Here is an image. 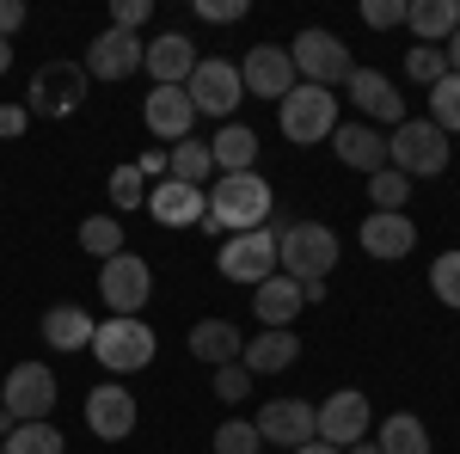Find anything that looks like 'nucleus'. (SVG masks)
<instances>
[{
  "instance_id": "obj_1",
  "label": "nucleus",
  "mask_w": 460,
  "mask_h": 454,
  "mask_svg": "<svg viewBox=\"0 0 460 454\" xmlns=\"http://www.w3.org/2000/svg\"><path fill=\"white\" fill-rule=\"evenodd\" d=\"M270 203H277V191L258 173H221L209 191V209H203V227L221 234V240L227 234H252V227L270 221Z\"/></svg>"
},
{
  "instance_id": "obj_2",
  "label": "nucleus",
  "mask_w": 460,
  "mask_h": 454,
  "mask_svg": "<svg viewBox=\"0 0 460 454\" xmlns=\"http://www.w3.org/2000/svg\"><path fill=\"white\" fill-rule=\"evenodd\" d=\"M338 264V234L325 221H288L277 227V271L288 282H325Z\"/></svg>"
},
{
  "instance_id": "obj_3",
  "label": "nucleus",
  "mask_w": 460,
  "mask_h": 454,
  "mask_svg": "<svg viewBox=\"0 0 460 454\" xmlns=\"http://www.w3.org/2000/svg\"><path fill=\"white\" fill-rule=\"evenodd\" d=\"M387 166L405 178H442L448 173V136L429 117H405L387 136Z\"/></svg>"
},
{
  "instance_id": "obj_4",
  "label": "nucleus",
  "mask_w": 460,
  "mask_h": 454,
  "mask_svg": "<svg viewBox=\"0 0 460 454\" xmlns=\"http://www.w3.org/2000/svg\"><path fill=\"white\" fill-rule=\"evenodd\" d=\"M277 123H283V136L295 141V147L332 141V129H338V99H332L325 86H301V80H295V93L277 105Z\"/></svg>"
},
{
  "instance_id": "obj_5",
  "label": "nucleus",
  "mask_w": 460,
  "mask_h": 454,
  "mask_svg": "<svg viewBox=\"0 0 460 454\" xmlns=\"http://www.w3.org/2000/svg\"><path fill=\"white\" fill-rule=\"evenodd\" d=\"M288 62H295V74H301V86H338V80H350L356 62L350 49H344V37L319 31V25H307V31L295 37V49H288Z\"/></svg>"
},
{
  "instance_id": "obj_6",
  "label": "nucleus",
  "mask_w": 460,
  "mask_h": 454,
  "mask_svg": "<svg viewBox=\"0 0 460 454\" xmlns=\"http://www.w3.org/2000/svg\"><path fill=\"white\" fill-rule=\"evenodd\" d=\"M93 356L105 362L111 375H136L154 362V325L147 319H105V325H93Z\"/></svg>"
},
{
  "instance_id": "obj_7",
  "label": "nucleus",
  "mask_w": 460,
  "mask_h": 454,
  "mask_svg": "<svg viewBox=\"0 0 460 454\" xmlns=\"http://www.w3.org/2000/svg\"><path fill=\"white\" fill-rule=\"evenodd\" d=\"M99 295H105L111 319H136L147 307V295H154V271H147V258L136 252H117L99 264Z\"/></svg>"
},
{
  "instance_id": "obj_8",
  "label": "nucleus",
  "mask_w": 460,
  "mask_h": 454,
  "mask_svg": "<svg viewBox=\"0 0 460 454\" xmlns=\"http://www.w3.org/2000/svg\"><path fill=\"white\" fill-rule=\"evenodd\" d=\"M215 264H221L227 282H252V289H258L264 277H277V227L264 221V227H252V234H227Z\"/></svg>"
},
{
  "instance_id": "obj_9",
  "label": "nucleus",
  "mask_w": 460,
  "mask_h": 454,
  "mask_svg": "<svg viewBox=\"0 0 460 454\" xmlns=\"http://www.w3.org/2000/svg\"><path fill=\"white\" fill-rule=\"evenodd\" d=\"M0 405L13 412V423H49L56 412V375H49V362H19L6 387H0Z\"/></svg>"
},
{
  "instance_id": "obj_10",
  "label": "nucleus",
  "mask_w": 460,
  "mask_h": 454,
  "mask_svg": "<svg viewBox=\"0 0 460 454\" xmlns=\"http://www.w3.org/2000/svg\"><path fill=\"white\" fill-rule=\"evenodd\" d=\"M80 99H86V68L80 62H43L31 93H25V111L31 117H74Z\"/></svg>"
},
{
  "instance_id": "obj_11",
  "label": "nucleus",
  "mask_w": 460,
  "mask_h": 454,
  "mask_svg": "<svg viewBox=\"0 0 460 454\" xmlns=\"http://www.w3.org/2000/svg\"><path fill=\"white\" fill-rule=\"evenodd\" d=\"M314 418H319V442H332V449L344 454L350 442H362V436H368L375 412H368V393H356V387H338L325 405H314Z\"/></svg>"
},
{
  "instance_id": "obj_12",
  "label": "nucleus",
  "mask_w": 460,
  "mask_h": 454,
  "mask_svg": "<svg viewBox=\"0 0 460 454\" xmlns=\"http://www.w3.org/2000/svg\"><path fill=\"white\" fill-rule=\"evenodd\" d=\"M184 93H190V105L203 111V117H234V105L246 99L240 68H234V62H221V56L197 62V68H190V80H184Z\"/></svg>"
},
{
  "instance_id": "obj_13",
  "label": "nucleus",
  "mask_w": 460,
  "mask_h": 454,
  "mask_svg": "<svg viewBox=\"0 0 460 454\" xmlns=\"http://www.w3.org/2000/svg\"><path fill=\"white\" fill-rule=\"evenodd\" d=\"M252 430H258V442H277V449H301V442H319V418L314 405H301V399H270L258 418H252Z\"/></svg>"
},
{
  "instance_id": "obj_14",
  "label": "nucleus",
  "mask_w": 460,
  "mask_h": 454,
  "mask_svg": "<svg viewBox=\"0 0 460 454\" xmlns=\"http://www.w3.org/2000/svg\"><path fill=\"white\" fill-rule=\"evenodd\" d=\"M142 49L147 43L136 31H117V25H111V31L93 37V49H86L80 68H86V80H129V74L142 68Z\"/></svg>"
},
{
  "instance_id": "obj_15",
  "label": "nucleus",
  "mask_w": 460,
  "mask_h": 454,
  "mask_svg": "<svg viewBox=\"0 0 460 454\" xmlns=\"http://www.w3.org/2000/svg\"><path fill=\"white\" fill-rule=\"evenodd\" d=\"M240 86H246V93H258V99H277V105H283L288 93H295V62H288L283 43H258V49H246Z\"/></svg>"
},
{
  "instance_id": "obj_16",
  "label": "nucleus",
  "mask_w": 460,
  "mask_h": 454,
  "mask_svg": "<svg viewBox=\"0 0 460 454\" xmlns=\"http://www.w3.org/2000/svg\"><path fill=\"white\" fill-rule=\"evenodd\" d=\"M86 430H93L99 442H123V436L136 430V393L117 387V381L93 387V393H86Z\"/></svg>"
},
{
  "instance_id": "obj_17",
  "label": "nucleus",
  "mask_w": 460,
  "mask_h": 454,
  "mask_svg": "<svg viewBox=\"0 0 460 454\" xmlns=\"http://www.w3.org/2000/svg\"><path fill=\"white\" fill-rule=\"evenodd\" d=\"M142 123H147V136H160V141H184L190 123H197V105H190L184 86H154L142 99Z\"/></svg>"
},
{
  "instance_id": "obj_18",
  "label": "nucleus",
  "mask_w": 460,
  "mask_h": 454,
  "mask_svg": "<svg viewBox=\"0 0 460 454\" xmlns=\"http://www.w3.org/2000/svg\"><path fill=\"white\" fill-rule=\"evenodd\" d=\"M344 93L356 99V111H362V117H375V123H393V129L405 123V99H399V86H393L381 68H356L350 80H344Z\"/></svg>"
},
{
  "instance_id": "obj_19",
  "label": "nucleus",
  "mask_w": 460,
  "mask_h": 454,
  "mask_svg": "<svg viewBox=\"0 0 460 454\" xmlns=\"http://www.w3.org/2000/svg\"><path fill=\"white\" fill-rule=\"evenodd\" d=\"M332 154H338L350 173L375 178L381 166H387V136H381V129H368V123H338V129H332Z\"/></svg>"
},
{
  "instance_id": "obj_20",
  "label": "nucleus",
  "mask_w": 460,
  "mask_h": 454,
  "mask_svg": "<svg viewBox=\"0 0 460 454\" xmlns=\"http://www.w3.org/2000/svg\"><path fill=\"white\" fill-rule=\"evenodd\" d=\"M301 307H307V301H301V282H288L283 271H277V277H264L258 289H252V314H258V325H264V332H288Z\"/></svg>"
},
{
  "instance_id": "obj_21",
  "label": "nucleus",
  "mask_w": 460,
  "mask_h": 454,
  "mask_svg": "<svg viewBox=\"0 0 460 454\" xmlns=\"http://www.w3.org/2000/svg\"><path fill=\"white\" fill-rule=\"evenodd\" d=\"M142 68L154 74V86H184L190 68H197V49H190L184 31H166V37H154V43L142 49Z\"/></svg>"
},
{
  "instance_id": "obj_22",
  "label": "nucleus",
  "mask_w": 460,
  "mask_h": 454,
  "mask_svg": "<svg viewBox=\"0 0 460 454\" xmlns=\"http://www.w3.org/2000/svg\"><path fill=\"white\" fill-rule=\"evenodd\" d=\"M203 209H209V197L190 191V184H172V178L147 184V215L166 221V227H190V221H203Z\"/></svg>"
},
{
  "instance_id": "obj_23",
  "label": "nucleus",
  "mask_w": 460,
  "mask_h": 454,
  "mask_svg": "<svg viewBox=\"0 0 460 454\" xmlns=\"http://www.w3.org/2000/svg\"><path fill=\"white\" fill-rule=\"evenodd\" d=\"M190 356L209 362V369H227V362L246 356V332L227 325V319H197V325H190Z\"/></svg>"
},
{
  "instance_id": "obj_24",
  "label": "nucleus",
  "mask_w": 460,
  "mask_h": 454,
  "mask_svg": "<svg viewBox=\"0 0 460 454\" xmlns=\"http://www.w3.org/2000/svg\"><path fill=\"white\" fill-rule=\"evenodd\" d=\"M411 245H418V227H411V215H368L362 221V252L368 258H411Z\"/></svg>"
},
{
  "instance_id": "obj_25",
  "label": "nucleus",
  "mask_w": 460,
  "mask_h": 454,
  "mask_svg": "<svg viewBox=\"0 0 460 454\" xmlns=\"http://www.w3.org/2000/svg\"><path fill=\"white\" fill-rule=\"evenodd\" d=\"M295 356H301V338L295 332H258V338H246V375H283V369H295Z\"/></svg>"
},
{
  "instance_id": "obj_26",
  "label": "nucleus",
  "mask_w": 460,
  "mask_h": 454,
  "mask_svg": "<svg viewBox=\"0 0 460 454\" xmlns=\"http://www.w3.org/2000/svg\"><path fill=\"white\" fill-rule=\"evenodd\" d=\"M405 25L418 31V43H448L460 31V0H411Z\"/></svg>"
},
{
  "instance_id": "obj_27",
  "label": "nucleus",
  "mask_w": 460,
  "mask_h": 454,
  "mask_svg": "<svg viewBox=\"0 0 460 454\" xmlns=\"http://www.w3.org/2000/svg\"><path fill=\"white\" fill-rule=\"evenodd\" d=\"M166 178H172V184H190V191H203V184H209L215 178V154H209V141H172V147H166Z\"/></svg>"
},
{
  "instance_id": "obj_28",
  "label": "nucleus",
  "mask_w": 460,
  "mask_h": 454,
  "mask_svg": "<svg viewBox=\"0 0 460 454\" xmlns=\"http://www.w3.org/2000/svg\"><path fill=\"white\" fill-rule=\"evenodd\" d=\"M43 344L49 350H86L93 344V314H86V307H49V314H43Z\"/></svg>"
},
{
  "instance_id": "obj_29",
  "label": "nucleus",
  "mask_w": 460,
  "mask_h": 454,
  "mask_svg": "<svg viewBox=\"0 0 460 454\" xmlns=\"http://www.w3.org/2000/svg\"><path fill=\"white\" fill-rule=\"evenodd\" d=\"M209 154H215V173H252V160H258V136H252L246 123H227V129L209 141Z\"/></svg>"
},
{
  "instance_id": "obj_30",
  "label": "nucleus",
  "mask_w": 460,
  "mask_h": 454,
  "mask_svg": "<svg viewBox=\"0 0 460 454\" xmlns=\"http://www.w3.org/2000/svg\"><path fill=\"white\" fill-rule=\"evenodd\" d=\"M381 454H429V430L424 418H411V412H393L387 423H381V442H375Z\"/></svg>"
},
{
  "instance_id": "obj_31",
  "label": "nucleus",
  "mask_w": 460,
  "mask_h": 454,
  "mask_svg": "<svg viewBox=\"0 0 460 454\" xmlns=\"http://www.w3.org/2000/svg\"><path fill=\"white\" fill-rule=\"evenodd\" d=\"M80 245H86L99 264L117 258V252H123V221H117V215H86V221H80Z\"/></svg>"
},
{
  "instance_id": "obj_32",
  "label": "nucleus",
  "mask_w": 460,
  "mask_h": 454,
  "mask_svg": "<svg viewBox=\"0 0 460 454\" xmlns=\"http://www.w3.org/2000/svg\"><path fill=\"white\" fill-rule=\"evenodd\" d=\"M429 123H436L442 136H460V74H442V80L429 86Z\"/></svg>"
},
{
  "instance_id": "obj_33",
  "label": "nucleus",
  "mask_w": 460,
  "mask_h": 454,
  "mask_svg": "<svg viewBox=\"0 0 460 454\" xmlns=\"http://www.w3.org/2000/svg\"><path fill=\"white\" fill-rule=\"evenodd\" d=\"M6 454H68V442H62V430H56V423H13Z\"/></svg>"
},
{
  "instance_id": "obj_34",
  "label": "nucleus",
  "mask_w": 460,
  "mask_h": 454,
  "mask_svg": "<svg viewBox=\"0 0 460 454\" xmlns=\"http://www.w3.org/2000/svg\"><path fill=\"white\" fill-rule=\"evenodd\" d=\"M368 203H375L381 215H399L405 203H411V178L393 173V166H381V173L368 178Z\"/></svg>"
},
{
  "instance_id": "obj_35",
  "label": "nucleus",
  "mask_w": 460,
  "mask_h": 454,
  "mask_svg": "<svg viewBox=\"0 0 460 454\" xmlns=\"http://www.w3.org/2000/svg\"><path fill=\"white\" fill-rule=\"evenodd\" d=\"M405 74H411L418 86H436V80L448 74V49H442V43H418V49L405 56Z\"/></svg>"
},
{
  "instance_id": "obj_36",
  "label": "nucleus",
  "mask_w": 460,
  "mask_h": 454,
  "mask_svg": "<svg viewBox=\"0 0 460 454\" xmlns=\"http://www.w3.org/2000/svg\"><path fill=\"white\" fill-rule=\"evenodd\" d=\"M215 454H264L252 418H227V423H221V430H215Z\"/></svg>"
},
{
  "instance_id": "obj_37",
  "label": "nucleus",
  "mask_w": 460,
  "mask_h": 454,
  "mask_svg": "<svg viewBox=\"0 0 460 454\" xmlns=\"http://www.w3.org/2000/svg\"><path fill=\"white\" fill-rule=\"evenodd\" d=\"M429 289H436L442 307H460V252H442V258L429 264Z\"/></svg>"
},
{
  "instance_id": "obj_38",
  "label": "nucleus",
  "mask_w": 460,
  "mask_h": 454,
  "mask_svg": "<svg viewBox=\"0 0 460 454\" xmlns=\"http://www.w3.org/2000/svg\"><path fill=\"white\" fill-rule=\"evenodd\" d=\"M111 203H117V209H142L147 203V178L136 173V166H117V173H111Z\"/></svg>"
},
{
  "instance_id": "obj_39",
  "label": "nucleus",
  "mask_w": 460,
  "mask_h": 454,
  "mask_svg": "<svg viewBox=\"0 0 460 454\" xmlns=\"http://www.w3.org/2000/svg\"><path fill=\"white\" fill-rule=\"evenodd\" d=\"M215 399H227V405H240L252 393V375H246V362H227V369H215Z\"/></svg>"
},
{
  "instance_id": "obj_40",
  "label": "nucleus",
  "mask_w": 460,
  "mask_h": 454,
  "mask_svg": "<svg viewBox=\"0 0 460 454\" xmlns=\"http://www.w3.org/2000/svg\"><path fill=\"white\" fill-rule=\"evenodd\" d=\"M405 6H411V0H362V19H368L375 31H393V25H405Z\"/></svg>"
},
{
  "instance_id": "obj_41",
  "label": "nucleus",
  "mask_w": 460,
  "mask_h": 454,
  "mask_svg": "<svg viewBox=\"0 0 460 454\" xmlns=\"http://www.w3.org/2000/svg\"><path fill=\"white\" fill-rule=\"evenodd\" d=\"M197 6V19H209V25H234V19H246V0H190Z\"/></svg>"
},
{
  "instance_id": "obj_42",
  "label": "nucleus",
  "mask_w": 460,
  "mask_h": 454,
  "mask_svg": "<svg viewBox=\"0 0 460 454\" xmlns=\"http://www.w3.org/2000/svg\"><path fill=\"white\" fill-rule=\"evenodd\" d=\"M147 13H154V0H117V6H111V25H117V31H142Z\"/></svg>"
},
{
  "instance_id": "obj_43",
  "label": "nucleus",
  "mask_w": 460,
  "mask_h": 454,
  "mask_svg": "<svg viewBox=\"0 0 460 454\" xmlns=\"http://www.w3.org/2000/svg\"><path fill=\"white\" fill-rule=\"evenodd\" d=\"M25 123H31V111H25V105H0V136H6V141L25 136Z\"/></svg>"
},
{
  "instance_id": "obj_44",
  "label": "nucleus",
  "mask_w": 460,
  "mask_h": 454,
  "mask_svg": "<svg viewBox=\"0 0 460 454\" xmlns=\"http://www.w3.org/2000/svg\"><path fill=\"white\" fill-rule=\"evenodd\" d=\"M136 173H142L147 184H160V178H166V147H147L142 160H136Z\"/></svg>"
},
{
  "instance_id": "obj_45",
  "label": "nucleus",
  "mask_w": 460,
  "mask_h": 454,
  "mask_svg": "<svg viewBox=\"0 0 460 454\" xmlns=\"http://www.w3.org/2000/svg\"><path fill=\"white\" fill-rule=\"evenodd\" d=\"M25 25V0H0V37L13 43V31Z\"/></svg>"
},
{
  "instance_id": "obj_46",
  "label": "nucleus",
  "mask_w": 460,
  "mask_h": 454,
  "mask_svg": "<svg viewBox=\"0 0 460 454\" xmlns=\"http://www.w3.org/2000/svg\"><path fill=\"white\" fill-rule=\"evenodd\" d=\"M448 74H460V31L448 37Z\"/></svg>"
},
{
  "instance_id": "obj_47",
  "label": "nucleus",
  "mask_w": 460,
  "mask_h": 454,
  "mask_svg": "<svg viewBox=\"0 0 460 454\" xmlns=\"http://www.w3.org/2000/svg\"><path fill=\"white\" fill-rule=\"evenodd\" d=\"M295 454H338V449H332V442H301Z\"/></svg>"
},
{
  "instance_id": "obj_48",
  "label": "nucleus",
  "mask_w": 460,
  "mask_h": 454,
  "mask_svg": "<svg viewBox=\"0 0 460 454\" xmlns=\"http://www.w3.org/2000/svg\"><path fill=\"white\" fill-rule=\"evenodd\" d=\"M13 68V43H6V37H0V74Z\"/></svg>"
},
{
  "instance_id": "obj_49",
  "label": "nucleus",
  "mask_w": 460,
  "mask_h": 454,
  "mask_svg": "<svg viewBox=\"0 0 460 454\" xmlns=\"http://www.w3.org/2000/svg\"><path fill=\"white\" fill-rule=\"evenodd\" d=\"M344 454H381V449H375V442H350Z\"/></svg>"
},
{
  "instance_id": "obj_50",
  "label": "nucleus",
  "mask_w": 460,
  "mask_h": 454,
  "mask_svg": "<svg viewBox=\"0 0 460 454\" xmlns=\"http://www.w3.org/2000/svg\"><path fill=\"white\" fill-rule=\"evenodd\" d=\"M0 454H6V436H0Z\"/></svg>"
}]
</instances>
